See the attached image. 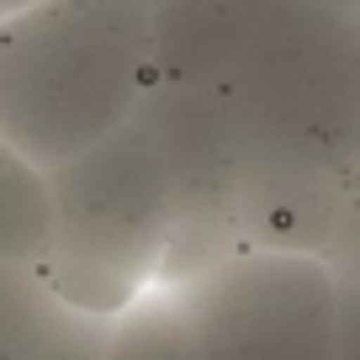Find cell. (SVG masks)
Wrapping results in <instances>:
<instances>
[{"label": "cell", "mask_w": 360, "mask_h": 360, "mask_svg": "<svg viewBox=\"0 0 360 360\" xmlns=\"http://www.w3.org/2000/svg\"><path fill=\"white\" fill-rule=\"evenodd\" d=\"M117 360H191V345H186V328H180L175 302L148 307V313L127 328Z\"/></svg>", "instance_id": "277c9868"}, {"label": "cell", "mask_w": 360, "mask_h": 360, "mask_svg": "<svg viewBox=\"0 0 360 360\" xmlns=\"http://www.w3.org/2000/svg\"><path fill=\"white\" fill-rule=\"evenodd\" d=\"M323 276L334 292V339H339V360H360V191L345 207L334 238L323 255Z\"/></svg>", "instance_id": "3957f363"}, {"label": "cell", "mask_w": 360, "mask_h": 360, "mask_svg": "<svg viewBox=\"0 0 360 360\" xmlns=\"http://www.w3.org/2000/svg\"><path fill=\"white\" fill-rule=\"evenodd\" d=\"M191 360H339L334 292L313 255H233L175 297Z\"/></svg>", "instance_id": "7a4b0ae2"}, {"label": "cell", "mask_w": 360, "mask_h": 360, "mask_svg": "<svg viewBox=\"0 0 360 360\" xmlns=\"http://www.w3.org/2000/svg\"><path fill=\"white\" fill-rule=\"evenodd\" d=\"M154 64L255 133L360 169V6L349 0H165Z\"/></svg>", "instance_id": "6da1fadb"}, {"label": "cell", "mask_w": 360, "mask_h": 360, "mask_svg": "<svg viewBox=\"0 0 360 360\" xmlns=\"http://www.w3.org/2000/svg\"><path fill=\"white\" fill-rule=\"evenodd\" d=\"M159 6H165V0H159ZM349 6H360V0H349Z\"/></svg>", "instance_id": "5b68a950"}]
</instances>
